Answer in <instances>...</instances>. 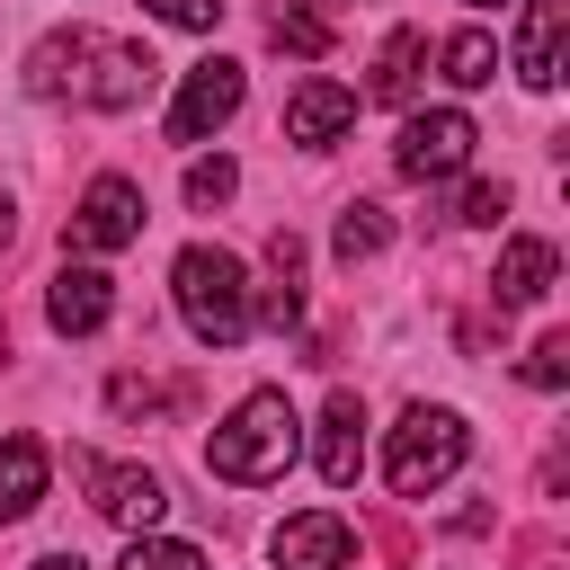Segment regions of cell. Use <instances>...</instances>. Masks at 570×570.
Listing matches in <instances>:
<instances>
[{"label": "cell", "instance_id": "obj_20", "mask_svg": "<svg viewBox=\"0 0 570 570\" xmlns=\"http://www.w3.org/2000/svg\"><path fill=\"white\" fill-rule=\"evenodd\" d=\"M116 570H205V552H196V543H178V534H134Z\"/></svg>", "mask_w": 570, "mask_h": 570}, {"label": "cell", "instance_id": "obj_25", "mask_svg": "<svg viewBox=\"0 0 570 570\" xmlns=\"http://www.w3.org/2000/svg\"><path fill=\"white\" fill-rule=\"evenodd\" d=\"M18 240V205H9V187H0V249Z\"/></svg>", "mask_w": 570, "mask_h": 570}, {"label": "cell", "instance_id": "obj_9", "mask_svg": "<svg viewBox=\"0 0 570 570\" xmlns=\"http://www.w3.org/2000/svg\"><path fill=\"white\" fill-rule=\"evenodd\" d=\"M347 552H356V534H347L338 508H303V517H285L267 534V561L276 570H347Z\"/></svg>", "mask_w": 570, "mask_h": 570}, {"label": "cell", "instance_id": "obj_12", "mask_svg": "<svg viewBox=\"0 0 570 570\" xmlns=\"http://www.w3.org/2000/svg\"><path fill=\"white\" fill-rule=\"evenodd\" d=\"M561 53H570V0H525L517 80H525V89H561Z\"/></svg>", "mask_w": 570, "mask_h": 570}, {"label": "cell", "instance_id": "obj_7", "mask_svg": "<svg viewBox=\"0 0 570 570\" xmlns=\"http://www.w3.org/2000/svg\"><path fill=\"white\" fill-rule=\"evenodd\" d=\"M472 142H481V125L463 116V107H419L410 125H401V142H392V169L401 178H454L463 160H472Z\"/></svg>", "mask_w": 570, "mask_h": 570}, {"label": "cell", "instance_id": "obj_14", "mask_svg": "<svg viewBox=\"0 0 570 570\" xmlns=\"http://www.w3.org/2000/svg\"><path fill=\"white\" fill-rule=\"evenodd\" d=\"M552 276H561V258H552V240H534V232H517L508 249H499V276H490V294L517 312V303H543L552 294Z\"/></svg>", "mask_w": 570, "mask_h": 570}, {"label": "cell", "instance_id": "obj_8", "mask_svg": "<svg viewBox=\"0 0 570 570\" xmlns=\"http://www.w3.org/2000/svg\"><path fill=\"white\" fill-rule=\"evenodd\" d=\"M125 240H142V187L107 169V178H89L80 205H71V249L107 258V249H125Z\"/></svg>", "mask_w": 570, "mask_h": 570}, {"label": "cell", "instance_id": "obj_22", "mask_svg": "<svg viewBox=\"0 0 570 570\" xmlns=\"http://www.w3.org/2000/svg\"><path fill=\"white\" fill-rule=\"evenodd\" d=\"M525 383H534V392H561V383H570V338H561V330L525 347Z\"/></svg>", "mask_w": 570, "mask_h": 570}, {"label": "cell", "instance_id": "obj_15", "mask_svg": "<svg viewBox=\"0 0 570 570\" xmlns=\"http://www.w3.org/2000/svg\"><path fill=\"white\" fill-rule=\"evenodd\" d=\"M45 472H53V463H45L36 436H9V445H0V525H18V517L45 499Z\"/></svg>", "mask_w": 570, "mask_h": 570}, {"label": "cell", "instance_id": "obj_26", "mask_svg": "<svg viewBox=\"0 0 570 570\" xmlns=\"http://www.w3.org/2000/svg\"><path fill=\"white\" fill-rule=\"evenodd\" d=\"M36 570H89V561H80V552H45Z\"/></svg>", "mask_w": 570, "mask_h": 570}, {"label": "cell", "instance_id": "obj_17", "mask_svg": "<svg viewBox=\"0 0 570 570\" xmlns=\"http://www.w3.org/2000/svg\"><path fill=\"white\" fill-rule=\"evenodd\" d=\"M436 62H445L454 89H481V80H499V36H490V27H454V36L436 45Z\"/></svg>", "mask_w": 570, "mask_h": 570}, {"label": "cell", "instance_id": "obj_6", "mask_svg": "<svg viewBox=\"0 0 570 570\" xmlns=\"http://www.w3.org/2000/svg\"><path fill=\"white\" fill-rule=\"evenodd\" d=\"M71 472L89 481V508H98L107 525H125V534H151V525H160V508H169V481H160V472H142V463L71 454Z\"/></svg>", "mask_w": 570, "mask_h": 570}, {"label": "cell", "instance_id": "obj_4", "mask_svg": "<svg viewBox=\"0 0 570 570\" xmlns=\"http://www.w3.org/2000/svg\"><path fill=\"white\" fill-rule=\"evenodd\" d=\"M463 454H472V428L445 401H410L401 428H392V445H383V481L401 499H428V490H445L463 472Z\"/></svg>", "mask_w": 570, "mask_h": 570}, {"label": "cell", "instance_id": "obj_21", "mask_svg": "<svg viewBox=\"0 0 570 570\" xmlns=\"http://www.w3.org/2000/svg\"><path fill=\"white\" fill-rule=\"evenodd\" d=\"M499 214H508V187H499V178H463V187H454V223H472V232H490Z\"/></svg>", "mask_w": 570, "mask_h": 570}, {"label": "cell", "instance_id": "obj_24", "mask_svg": "<svg viewBox=\"0 0 570 570\" xmlns=\"http://www.w3.org/2000/svg\"><path fill=\"white\" fill-rule=\"evenodd\" d=\"M142 9H151L160 27H187V36H205V27L223 18V0H142Z\"/></svg>", "mask_w": 570, "mask_h": 570}, {"label": "cell", "instance_id": "obj_2", "mask_svg": "<svg viewBox=\"0 0 570 570\" xmlns=\"http://www.w3.org/2000/svg\"><path fill=\"white\" fill-rule=\"evenodd\" d=\"M303 454V419H294V401L285 392H240L223 419H214V436H205V472L214 481H240V490H258V481H285V463Z\"/></svg>", "mask_w": 570, "mask_h": 570}, {"label": "cell", "instance_id": "obj_18", "mask_svg": "<svg viewBox=\"0 0 570 570\" xmlns=\"http://www.w3.org/2000/svg\"><path fill=\"white\" fill-rule=\"evenodd\" d=\"M267 36H276L285 53H303V62L330 53V18H321L312 0H276V9H267Z\"/></svg>", "mask_w": 570, "mask_h": 570}, {"label": "cell", "instance_id": "obj_27", "mask_svg": "<svg viewBox=\"0 0 570 570\" xmlns=\"http://www.w3.org/2000/svg\"><path fill=\"white\" fill-rule=\"evenodd\" d=\"M463 9H508V0H463Z\"/></svg>", "mask_w": 570, "mask_h": 570}, {"label": "cell", "instance_id": "obj_13", "mask_svg": "<svg viewBox=\"0 0 570 570\" xmlns=\"http://www.w3.org/2000/svg\"><path fill=\"white\" fill-rule=\"evenodd\" d=\"M347 125H356V89H347V80H303V89L285 98V142H303V151L338 142Z\"/></svg>", "mask_w": 570, "mask_h": 570}, {"label": "cell", "instance_id": "obj_16", "mask_svg": "<svg viewBox=\"0 0 570 570\" xmlns=\"http://www.w3.org/2000/svg\"><path fill=\"white\" fill-rule=\"evenodd\" d=\"M419 62H428V36H419V27H392V36H383V53H374L365 98H374V107H401V98H410V80H419Z\"/></svg>", "mask_w": 570, "mask_h": 570}, {"label": "cell", "instance_id": "obj_23", "mask_svg": "<svg viewBox=\"0 0 570 570\" xmlns=\"http://www.w3.org/2000/svg\"><path fill=\"white\" fill-rule=\"evenodd\" d=\"M232 187H240V169H232L223 151H214V160H187V205H223Z\"/></svg>", "mask_w": 570, "mask_h": 570}, {"label": "cell", "instance_id": "obj_11", "mask_svg": "<svg viewBox=\"0 0 570 570\" xmlns=\"http://www.w3.org/2000/svg\"><path fill=\"white\" fill-rule=\"evenodd\" d=\"M107 312H116V276L107 267H62L53 285H45V321L62 330V338H89V330H107Z\"/></svg>", "mask_w": 570, "mask_h": 570}, {"label": "cell", "instance_id": "obj_1", "mask_svg": "<svg viewBox=\"0 0 570 570\" xmlns=\"http://www.w3.org/2000/svg\"><path fill=\"white\" fill-rule=\"evenodd\" d=\"M151 80H160V62L142 53V45H125V36H107V27H53L36 53H27V98H71V107H142L151 98Z\"/></svg>", "mask_w": 570, "mask_h": 570}, {"label": "cell", "instance_id": "obj_5", "mask_svg": "<svg viewBox=\"0 0 570 570\" xmlns=\"http://www.w3.org/2000/svg\"><path fill=\"white\" fill-rule=\"evenodd\" d=\"M240 98H249V71H240L232 53L196 62V71L178 80V98H169V142H214V134L240 116Z\"/></svg>", "mask_w": 570, "mask_h": 570}, {"label": "cell", "instance_id": "obj_19", "mask_svg": "<svg viewBox=\"0 0 570 570\" xmlns=\"http://www.w3.org/2000/svg\"><path fill=\"white\" fill-rule=\"evenodd\" d=\"M383 240H392V223H383V205H347V214H338V232H330V249H338L347 267H356V258H374Z\"/></svg>", "mask_w": 570, "mask_h": 570}, {"label": "cell", "instance_id": "obj_10", "mask_svg": "<svg viewBox=\"0 0 570 570\" xmlns=\"http://www.w3.org/2000/svg\"><path fill=\"white\" fill-rule=\"evenodd\" d=\"M312 472H321L330 490H356V472H365V401H356V392H330V401H321Z\"/></svg>", "mask_w": 570, "mask_h": 570}, {"label": "cell", "instance_id": "obj_3", "mask_svg": "<svg viewBox=\"0 0 570 570\" xmlns=\"http://www.w3.org/2000/svg\"><path fill=\"white\" fill-rule=\"evenodd\" d=\"M169 294H178V321H187L196 347H240V338H249V267H240L232 249H214V240L178 249Z\"/></svg>", "mask_w": 570, "mask_h": 570}]
</instances>
